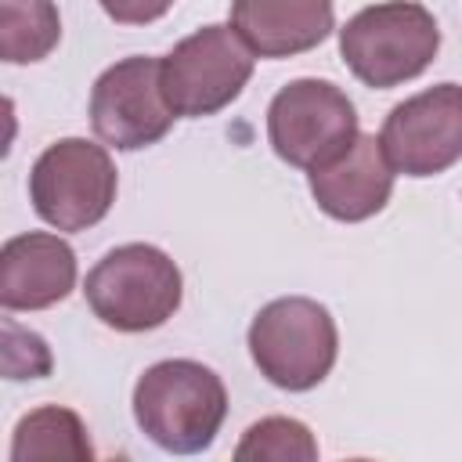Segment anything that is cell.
<instances>
[{"instance_id": "11", "label": "cell", "mask_w": 462, "mask_h": 462, "mask_svg": "<svg viewBox=\"0 0 462 462\" xmlns=\"http://www.w3.org/2000/svg\"><path fill=\"white\" fill-rule=\"evenodd\" d=\"M76 289V253L47 231L14 235L0 249V303L7 310H43Z\"/></svg>"}, {"instance_id": "2", "label": "cell", "mask_w": 462, "mask_h": 462, "mask_svg": "<svg viewBox=\"0 0 462 462\" xmlns=\"http://www.w3.org/2000/svg\"><path fill=\"white\" fill-rule=\"evenodd\" d=\"M440 51L437 18L415 0H386L357 11L339 29L346 69L375 90L422 76Z\"/></svg>"}, {"instance_id": "8", "label": "cell", "mask_w": 462, "mask_h": 462, "mask_svg": "<svg viewBox=\"0 0 462 462\" xmlns=\"http://www.w3.org/2000/svg\"><path fill=\"white\" fill-rule=\"evenodd\" d=\"M173 119L177 112L162 90V58H123L108 65L90 90V126L119 152L162 141Z\"/></svg>"}, {"instance_id": "13", "label": "cell", "mask_w": 462, "mask_h": 462, "mask_svg": "<svg viewBox=\"0 0 462 462\" xmlns=\"http://www.w3.org/2000/svg\"><path fill=\"white\" fill-rule=\"evenodd\" d=\"M11 458L14 462H29V458H94L87 426L76 411L47 404L29 411L18 426H14V440H11Z\"/></svg>"}, {"instance_id": "10", "label": "cell", "mask_w": 462, "mask_h": 462, "mask_svg": "<svg viewBox=\"0 0 462 462\" xmlns=\"http://www.w3.org/2000/svg\"><path fill=\"white\" fill-rule=\"evenodd\" d=\"M307 173H310V195L318 209L328 213L332 220L357 224L375 217L390 202L397 170L390 166L383 141L375 134H357L343 155Z\"/></svg>"}, {"instance_id": "5", "label": "cell", "mask_w": 462, "mask_h": 462, "mask_svg": "<svg viewBox=\"0 0 462 462\" xmlns=\"http://www.w3.org/2000/svg\"><path fill=\"white\" fill-rule=\"evenodd\" d=\"M29 199L43 224L58 231H87L116 202L112 155L87 137L54 141L29 173Z\"/></svg>"}, {"instance_id": "14", "label": "cell", "mask_w": 462, "mask_h": 462, "mask_svg": "<svg viewBox=\"0 0 462 462\" xmlns=\"http://www.w3.org/2000/svg\"><path fill=\"white\" fill-rule=\"evenodd\" d=\"M58 36L61 18L54 0H0V54L7 65L47 58Z\"/></svg>"}, {"instance_id": "1", "label": "cell", "mask_w": 462, "mask_h": 462, "mask_svg": "<svg viewBox=\"0 0 462 462\" xmlns=\"http://www.w3.org/2000/svg\"><path fill=\"white\" fill-rule=\"evenodd\" d=\"M227 415L220 375L199 361L173 357L152 365L134 386V419L152 444L170 455L206 451Z\"/></svg>"}, {"instance_id": "9", "label": "cell", "mask_w": 462, "mask_h": 462, "mask_svg": "<svg viewBox=\"0 0 462 462\" xmlns=\"http://www.w3.org/2000/svg\"><path fill=\"white\" fill-rule=\"evenodd\" d=\"M383 152L404 177H433L462 159V87L437 83L390 108Z\"/></svg>"}, {"instance_id": "16", "label": "cell", "mask_w": 462, "mask_h": 462, "mask_svg": "<svg viewBox=\"0 0 462 462\" xmlns=\"http://www.w3.org/2000/svg\"><path fill=\"white\" fill-rule=\"evenodd\" d=\"M97 4L119 25H148V22H159L173 7V0H97Z\"/></svg>"}, {"instance_id": "12", "label": "cell", "mask_w": 462, "mask_h": 462, "mask_svg": "<svg viewBox=\"0 0 462 462\" xmlns=\"http://www.w3.org/2000/svg\"><path fill=\"white\" fill-rule=\"evenodd\" d=\"M231 29L260 58H292L336 29L332 0H231Z\"/></svg>"}, {"instance_id": "15", "label": "cell", "mask_w": 462, "mask_h": 462, "mask_svg": "<svg viewBox=\"0 0 462 462\" xmlns=\"http://www.w3.org/2000/svg\"><path fill=\"white\" fill-rule=\"evenodd\" d=\"M238 462H314L318 440L300 419L271 415L245 430L242 444L235 448Z\"/></svg>"}, {"instance_id": "3", "label": "cell", "mask_w": 462, "mask_h": 462, "mask_svg": "<svg viewBox=\"0 0 462 462\" xmlns=\"http://www.w3.org/2000/svg\"><path fill=\"white\" fill-rule=\"evenodd\" d=\"M180 267L148 242L105 253L83 282L90 310L116 332H148L166 325L180 307Z\"/></svg>"}, {"instance_id": "6", "label": "cell", "mask_w": 462, "mask_h": 462, "mask_svg": "<svg viewBox=\"0 0 462 462\" xmlns=\"http://www.w3.org/2000/svg\"><path fill=\"white\" fill-rule=\"evenodd\" d=\"M267 137L282 162L314 170L343 155L357 137L350 97L328 79H292L267 108Z\"/></svg>"}, {"instance_id": "4", "label": "cell", "mask_w": 462, "mask_h": 462, "mask_svg": "<svg viewBox=\"0 0 462 462\" xmlns=\"http://www.w3.org/2000/svg\"><path fill=\"white\" fill-rule=\"evenodd\" d=\"M249 354L267 383L300 393L318 386L339 354V332L318 300L282 296L260 307L249 325Z\"/></svg>"}, {"instance_id": "7", "label": "cell", "mask_w": 462, "mask_h": 462, "mask_svg": "<svg viewBox=\"0 0 462 462\" xmlns=\"http://www.w3.org/2000/svg\"><path fill=\"white\" fill-rule=\"evenodd\" d=\"M253 51L231 25H202L162 58V90L177 116L227 108L253 76Z\"/></svg>"}]
</instances>
